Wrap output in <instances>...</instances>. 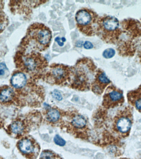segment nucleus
Wrapping results in <instances>:
<instances>
[{
    "label": "nucleus",
    "instance_id": "nucleus-1",
    "mask_svg": "<svg viewBox=\"0 0 141 159\" xmlns=\"http://www.w3.org/2000/svg\"><path fill=\"white\" fill-rule=\"evenodd\" d=\"M52 39L51 30L43 23H33L28 28L27 40L35 52L46 50L50 46Z\"/></svg>",
    "mask_w": 141,
    "mask_h": 159
},
{
    "label": "nucleus",
    "instance_id": "nucleus-2",
    "mask_svg": "<svg viewBox=\"0 0 141 159\" xmlns=\"http://www.w3.org/2000/svg\"><path fill=\"white\" fill-rule=\"evenodd\" d=\"M71 75L74 77L73 87L76 88H85L90 78L96 73L97 67L92 59L83 57L77 61L71 67Z\"/></svg>",
    "mask_w": 141,
    "mask_h": 159
},
{
    "label": "nucleus",
    "instance_id": "nucleus-3",
    "mask_svg": "<svg viewBox=\"0 0 141 159\" xmlns=\"http://www.w3.org/2000/svg\"><path fill=\"white\" fill-rule=\"evenodd\" d=\"M100 17L96 12L90 9H80L75 15L76 27L79 31L85 36H95L96 34Z\"/></svg>",
    "mask_w": 141,
    "mask_h": 159
},
{
    "label": "nucleus",
    "instance_id": "nucleus-4",
    "mask_svg": "<svg viewBox=\"0 0 141 159\" xmlns=\"http://www.w3.org/2000/svg\"><path fill=\"white\" fill-rule=\"evenodd\" d=\"M119 22L116 17L105 16L99 17L96 35L106 43H115L118 38Z\"/></svg>",
    "mask_w": 141,
    "mask_h": 159
},
{
    "label": "nucleus",
    "instance_id": "nucleus-5",
    "mask_svg": "<svg viewBox=\"0 0 141 159\" xmlns=\"http://www.w3.org/2000/svg\"><path fill=\"white\" fill-rule=\"evenodd\" d=\"M24 64L27 71L37 76L44 74L48 67L46 58L39 52H35L26 56Z\"/></svg>",
    "mask_w": 141,
    "mask_h": 159
},
{
    "label": "nucleus",
    "instance_id": "nucleus-6",
    "mask_svg": "<svg viewBox=\"0 0 141 159\" xmlns=\"http://www.w3.org/2000/svg\"><path fill=\"white\" fill-rule=\"evenodd\" d=\"M44 74L48 81L60 84L70 79L71 75V67L59 63H53L47 68Z\"/></svg>",
    "mask_w": 141,
    "mask_h": 159
},
{
    "label": "nucleus",
    "instance_id": "nucleus-7",
    "mask_svg": "<svg viewBox=\"0 0 141 159\" xmlns=\"http://www.w3.org/2000/svg\"><path fill=\"white\" fill-rule=\"evenodd\" d=\"M19 148L21 152L25 155L30 156L31 159H35V147L30 140L28 139H23L20 142Z\"/></svg>",
    "mask_w": 141,
    "mask_h": 159
},
{
    "label": "nucleus",
    "instance_id": "nucleus-8",
    "mask_svg": "<svg viewBox=\"0 0 141 159\" xmlns=\"http://www.w3.org/2000/svg\"><path fill=\"white\" fill-rule=\"evenodd\" d=\"M27 82V78L25 75L21 72L15 73L11 79V84L16 88H23L26 85Z\"/></svg>",
    "mask_w": 141,
    "mask_h": 159
},
{
    "label": "nucleus",
    "instance_id": "nucleus-9",
    "mask_svg": "<svg viewBox=\"0 0 141 159\" xmlns=\"http://www.w3.org/2000/svg\"><path fill=\"white\" fill-rule=\"evenodd\" d=\"M132 126V122L127 117L120 118L116 123V127L118 131L121 133L127 132Z\"/></svg>",
    "mask_w": 141,
    "mask_h": 159
},
{
    "label": "nucleus",
    "instance_id": "nucleus-10",
    "mask_svg": "<svg viewBox=\"0 0 141 159\" xmlns=\"http://www.w3.org/2000/svg\"><path fill=\"white\" fill-rule=\"evenodd\" d=\"M106 95L109 99L113 102H119L123 98V94L122 92L115 88L110 89Z\"/></svg>",
    "mask_w": 141,
    "mask_h": 159
},
{
    "label": "nucleus",
    "instance_id": "nucleus-11",
    "mask_svg": "<svg viewBox=\"0 0 141 159\" xmlns=\"http://www.w3.org/2000/svg\"><path fill=\"white\" fill-rule=\"evenodd\" d=\"M13 91L10 88L3 89L0 93V100L2 102H7L13 98Z\"/></svg>",
    "mask_w": 141,
    "mask_h": 159
},
{
    "label": "nucleus",
    "instance_id": "nucleus-12",
    "mask_svg": "<svg viewBox=\"0 0 141 159\" xmlns=\"http://www.w3.org/2000/svg\"><path fill=\"white\" fill-rule=\"evenodd\" d=\"M86 119L81 115H77L73 118L72 124L77 128H83L86 125Z\"/></svg>",
    "mask_w": 141,
    "mask_h": 159
},
{
    "label": "nucleus",
    "instance_id": "nucleus-13",
    "mask_svg": "<svg viewBox=\"0 0 141 159\" xmlns=\"http://www.w3.org/2000/svg\"><path fill=\"white\" fill-rule=\"evenodd\" d=\"M59 112L56 109H51L48 111L47 114V119L49 121L54 122L58 121L60 118Z\"/></svg>",
    "mask_w": 141,
    "mask_h": 159
},
{
    "label": "nucleus",
    "instance_id": "nucleus-14",
    "mask_svg": "<svg viewBox=\"0 0 141 159\" xmlns=\"http://www.w3.org/2000/svg\"><path fill=\"white\" fill-rule=\"evenodd\" d=\"M11 129L12 132L15 134H20L22 133L24 126L22 123L19 121H15L11 125Z\"/></svg>",
    "mask_w": 141,
    "mask_h": 159
},
{
    "label": "nucleus",
    "instance_id": "nucleus-15",
    "mask_svg": "<svg viewBox=\"0 0 141 159\" xmlns=\"http://www.w3.org/2000/svg\"><path fill=\"white\" fill-rule=\"evenodd\" d=\"M40 159H61L52 152L45 150L41 154Z\"/></svg>",
    "mask_w": 141,
    "mask_h": 159
},
{
    "label": "nucleus",
    "instance_id": "nucleus-16",
    "mask_svg": "<svg viewBox=\"0 0 141 159\" xmlns=\"http://www.w3.org/2000/svg\"><path fill=\"white\" fill-rule=\"evenodd\" d=\"M115 51L112 48H107L105 50L103 53V56L104 58H111L114 57L115 55Z\"/></svg>",
    "mask_w": 141,
    "mask_h": 159
},
{
    "label": "nucleus",
    "instance_id": "nucleus-17",
    "mask_svg": "<svg viewBox=\"0 0 141 159\" xmlns=\"http://www.w3.org/2000/svg\"><path fill=\"white\" fill-rule=\"evenodd\" d=\"M54 142L56 145L60 146H64L65 145L66 141L59 135H55L54 139Z\"/></svg>",
    "mask_w": 141,
    "mask_h": 159
},
{
    "label": "nucleus",
    "instance_id": "nucleus-18",
    "mask_svg": "<svg viewBox=\"0 0 141 159\" xmlns=\"http://www.w3.org/2000/svg\"><path fill=\"white\" fill-rule=\"evenodd\" d=\"M52 95L53 98L58 101L61 100L62 99V94H61L60 92L58 91V90H54L53 91V92L52 93Z\"/></svg>",
    "mask_w": 141,
    "mask_h": 159
},
{
    "label": "nucleus",
    "instance_id": "nucleus-19",
    "mask_svg": "<svg viewBox=\"0 0 141 159\" xmlns=\"http://www.w3.org/2000/svg\"><path fill=\"white\" fill-rule=\"evenodd\" d=\"M55 41L59 46L62 47V46L64 45V43L63 42H65L66 39L64 37H62V38H60L59 37H57V38H55Z\"/></svg>",
    "mask_w": 141,
    "mask_h": 159
},
{
    "label": "nucleus",
    "instance_id": "nucleus-20",
    "mask_svg": "<svg viewBox=\"0 0 141 159\" xmlns=\"http://www.w3.org/2000/svg\"><path fill=\"white\" fill-rule=\"evenodd\" d=\"M83 47L85 49H90L93 48V45L91 42H89V41H86V42H84Z\"/></svg>",
    "mask_w": 141,
    "mask_h": 159
},
{
    "label": "nucleus",
    "instance_id": "nucleus-21",
    "mask_svg": "<svg viewBox=\"0 0 141 159\" xmlns=\"http://www.w3.org/2000/svg\"><path fill=\"white\" fill-rule=\"evenodd\" d=\"M136 108L139 110L141 111V98H139L135 102Z\"/></svg>",
    "mask_w": 141,
    "mask_h": 159
},
{
    "label": "nucleus",
    "instance_id": "nucleus-22",
    "mask_svg": "<svg viewBox=\"0 0 141 159\" xmlns=\"http://www.w3.org/2000/svg\"><path fill=\"white\" fill-rule=\"evenodd\" d=\"M0 67H1V68H6V66L5 63H1V64H0Z\"/></svg>",
    "mask_w": 141,
    "mask_h": 159
},
{
    "label": "nucleus",
    "instance_id": "nucleus-23",
    "mask_svg": "<svg viewBox=\"0 0 141 159\" xmlns=\"http://www.w3.org/2000/svg\"><path fill=\"white\" fill-rule=\"evenodd\" d=\"M4 73V70L3 69L0 70V76L3 75Z\"/></svg>",
    "mask_w": 141,
    "mask_h": 159
}]
</instances>
